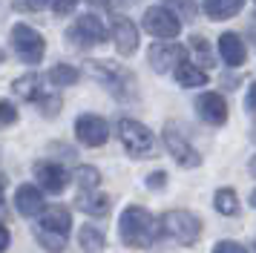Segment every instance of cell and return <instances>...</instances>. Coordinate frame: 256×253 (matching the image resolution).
<instances>
[{"mask_svg": "<svg viewBox=\"0 0 256 253\" xmlns=\"http://www.w3.org/2000/svg\"><path fill=\"white\" fill-rule=\"evenodd\" d=\"M118 233H121V242L127 244V248H136V250H144V248H150L152 242L158 239V233H162V224L152 218L150 210H144V207H127L121 218H118Z\"/></svg>", "mask_w": 256, "mask_h": 253, "instance_id": "1", "label": "cell"}, {"mask_svg": "<svg viewBox=\"0 0 256 253\" xmlns=\"http://www.w3.org/2000/svg\"><path fill=\"white\" fill-rule=\"evenodd\" d=\"M162 230L178 244H196L202 236V222L190 210H170L162 216Z\"/></svg>", "mask_w": 256, "mask_h": 253, "instance_id": "2", "label": "cell"}, {"mask_svg": "<svg viewBox=\"0 0 256 253\" xmlns=\"http://www.w3.org/2000/svg\"><path fill=\"white\" fill-rule=\"evenodd\" d=\"M118 138H121L124 150H127L132 158H150L156 138H152V132L144 124L132 121V118H121L118 121Z\"/></svg>", "mask_w": 256, "mask_h": 253, "instance_id": "3", "label": "cell"}, {"mask_svg": "<svg viewBox=\"0 0 256 253\" xmlns=\"http://www.w3.org/2000/svg\"><path fill=\"white\" fill-rule=\"evenodd\" d=\"M12 46H14V52H18V58L26 60V64H40V58L46 52L44 34L35 32L26 23H14L12 26Z\"/></svg>", "mask_w": 256, "mask_h": 253, "instance_id": "4", "label": "cell"}, {"mask_svg": "<svg viewBox=\"0 0 256 253\" xmlns=\"http://www.w3.org/2000/svg\"><path fill=\"white\" fill-rule=\"evenodd\" d=\"M92 75L98 80H104L118 98H130V95L136 92V78H132V72L124 69V66H118V64H110V60H92Z\"/></svg>", "mask_w": 256, "mask_h": 253, "instance_id": "5", "label": "cell"}, {"mask_svg": "<svg viewBox=\"0 0 256 253\" xmlns=\"http://www.w3.org/2000/svg\"><path fill=\"white\" fill-rule=\"evenodd\" d=\"M164 147H167V152H170L182 167H198V164H202L198 150L184 138V132H178V130H176V124L164 126Z\"/></svg>", "mask_w": 256, "mask_h": 253, "instance_id": "6", "label": "cell"}, {"mask_svg": "<svg viewBox=\"0 0 256 253\" xmlns=\"http://www.w3.org/2000/svg\"><path fill=\"white\" fill-rule=\"evenodd\" d=\"M144 29L152 34V38H162V40H170L182 32V20L176 18L170 9L164 6H152V9L144 12Z\"/></svg>", "mask_w": 256, "mask_h": 253, "instance_id": "7", "label": "cell"}, {"mask_svg": "<svg viewBox=\"0 0 256 253\" xmlns=\"http://www.w3.org/2000/svg\"><path fill=\"white\" fill-rule=\"evenodd\" d=\"M75 136L86 147H101V144H106V138H110V126H106V121L101 115L86 112L75 121Z\"/></svg>", "mask_w": 256, "mask_h": 253, "instance_id": "8", "label": "cell"}, {"mask_svg": "<svg viewBox=\"0 0 256 253\" xmlns=\"http://www.w3.org/2000/svg\"><path fill=\"white\" fill-rule=\"evenodd\" d=\"M70 38L75 40L78 46H98L106 40V29L101 18H95V14H81L75 26L70 29Z\"/></svg>", "mask_w": 256, "mask_h": 253, "instance_id": "9", "label": "cell"}, {"mask_svg": "<svg viewBox=\"0 0 256 253\" xmlns=\"http://www.w3.org/2000/svg\"><path fill=\"white\" fill-rule=\"evenodd\" d=\"M147 60H150V66L156 69V72H170V69L176 72V66L184 60V46L162 40V44H156V46L150 49Z\"/></svg>", "mask_w": 256, "mask_h": 253, "instance_id": "10", "label": "cell"}, {"mask_svg": "<svg viewBox=\"0 0 256 253\" xmlns=\"http://www.w3.org/2000/svg\"><path fill=\"white\" fill-rule=\"evenodd\" d=\"M35 178L46 193H64L70 184V172L55 161H40V164H35Z\"/></svg>", "mask_w": 256, "mask_h": 253, "instance_id": "11", "label": "cell"}, {"mask_svg": "<svg viewBox=\"0 0 256 253\" xmlns=\"http://www.w3.org/2000/svg\"><path fill=\"white\" fill-rule=\"evenodd\" d=\"M14 207H18V213L20 216H44V210H46V202H44V196L38 190L35 184H20L18 187V193H14Z\"/></svg>", "mask_w": 256, "mask_h": 253, "instance_id": "12", "label": "cell"}, {"mask_svg": "<svg viewBox=\"0 0 256 253\" xmlns=\"http://www.w3.org/2000/svg\"><path fill=\"white\" fill-rule=\"evenodd\" d=\"M112 40H116V49L121 55H132L138 49V29L130 18H121L118 14L112 20Z\"/></svg>", "mask_w": 256, "mask_h": 253, "instance_id": "13", "label": "cell"}, {"mask_svg": "<svg viewBox=\"0 0 256 253\" xmlns=\"http://www.w3.org/2000/svg\"><path fill=\"white\" fill-rule=\"evenodd\" d=\"M196 110L208 124H224L228 121V104L219 92H204L196 98Z\"/></svg>", "mask_w": 256, "mask_h": 253, "instance_id": "14", "label": "cell"}, {"mask_svg": "<svg viewBox=\"0 0 256 253\" xmlns=\"http://www.w3.org/2000/svg\"><path fill=\"white\" fill-rule=\"evenodd\" d=\"M70 224H72V216L66 207H49L44 210V216H40V224L38 230H44V233H52V236H70Z\"/></svg>", "mask_w": 256, "mask_h": 253, "instance_id": "15", "label": "cell"}, {"mask_svg": "<svg viewBox=\"0 0 256 253\" xmlns=\"http://www.w3.org/2000/svg\"><path fill=\"white\" fill-rule=\"evenodd\" d=\"M219 55L224 58V64H230V66H239L244 64V44L239 34L233 32H224L219 38Z\"/></svg>", "mask_w": 256, "mask_h": 253, "instance_id": "16", "label": "cell"}, {"mask_svg": "<svg viewBox=\"0 0 256 253\" xmlns=\"http://www.w3.org/2000/svg\"><path fill=\"white\" fill-rule=\"evenodd\" d=\"M12 90L18 98H24V101H40L44 98V90H40V75H35V72H29V75H24V78H18L12 84Z\"/></svg>", "mask_w": 256, "mask_h": 253, "instance_id": "17", "label": "cell"}, {"mask_svg": "<svg viewBox=\"0 0 256 253\" xmlns=\"http://www.w3.org/2000/svg\"><path fill=\"white\" fill-rule=\"evenodd\" d=\"M173 75L182 86H204V84H208V72L202 66H196V64H187V60H182V64L176 66Z\"/></svg>", "mask_w": 256, "mask_h": 253, "instance_id": "18", "label": "cell"}, {"mask_svg": "<svg viewBox=\"0 0 256 253\" xmlns=\"http://www.w3.org/2000/svg\"><path fill=\"white\" fill-rule=\"evenodd\" d=\"M244 0H204V12L210 20H224L236 12H242Z\"/></svg>", "mask_w": 256, "mask_h": 253, "instance_id": "19", "label": "cell"}, {"mask_svg": "<svg viewBox=\"0 0 256 253\" xmlns=\"http://www.w3.org/2000/svg\"><path fill=\"white\" fill-rule=\"evenodd\" d=\"M75 202L90 216H104V213H110V196H104V193H78Z\"/></svg>", "mask_w": 256, "mask_h": 253, "instance_id": "20", "label": "cell"}, {"mask_svg": "<svg viewBox=\"0 0 256 253\" xmlns=\"http://www.w3.org/2000/svg\"><path fill=\"white\" fill-rule=\"evenodd\" d=\"M213 207L219 210L222 216H236L239 213V198H236V193H233L230 187H222L213 196Z\"/></svg>", "mask_w": 256, "mask_h": 253, "instance_id": "21", "label": "cell"}, {"mask_svg": "<svg viewBox=\"0 0 256 253\" xmlns=\"http://www.w3.org/2000/svg\"><path fill=\"white\" fill-rule=\"evenodd\" d=\"M78 78H81V72L70 64H58V66L49 69V80L55 86H72V84H78Z\"/></svg>", "mask_w": 256, "mask_h": 253, "instance_id": "22", "label": "cell"}, {"mask_svg": "<svg viewBox=\"0 0 256 253\" xmlns=\"http://www.w3.org/2000/svg\"><path fill=\"white\" fill-rule=\"evenodd\" d=\"M78 242H81V248L86 253H98L104 248V233L98 228H92V224H84L81 233H78Z\"/></svg>", "mask_w": 256, "mask_h": 253, "instance_id": "23", "label": "cell"}, {"mask_svg": "<svg viewBox=\"0 0 256 253\" xmlns=\"http://www.w3.org/2000/svg\"><path fill=\"white\" fill-rule=\"evenodd\" d=\"M75 182H78V187H81V193H92L95 187H98V182H101V172L95 170V167L81 164V167L75 170Z\"/></svg>", "mask_w": 256, "mask_h": 253, "instance_id": "24", "label": "cell"}, {"mask_svg": "<svg viewBox=\"0 0 256 253\" xmlns=\"http://www.w3.org/2000/svg\"><path fill=\"white\" fill-rule=\"evenodd\" d=\"M35 236L49 253H60L66 248V239H64V236H52V233H44V230H38V228H35Z\"/></svg>", "mask_w": 256, "mask_h": 253, "instance_id": "25", "label": "cell"}, {"mask_svg": "<svg viewBox=\"0 0 256 253\" xmlns=\"http://www.w3.org/2000/svg\"><path fill=\"white\" fill-rule=\"evenodd\" d=\"M190 46H193V52L198 55V60H202V64H208V66H213V52H210L208 40H204L202 34H193V38H190Z\"/></svg>", "mask_w": 256, "mask_h": 253, "instance_id": "26", "label": "cell"}, {"mask_svg": "<svg viewBox=\"0 0 256 253\" xmlns=\"http://www.w3.org/2000/svg\"><path fill=\"white\" fill-rule=\"evenodd\" d=\"M167 3H170L184 20H193V18H196V3H193V0H167Z\"/></svg>", "mask_w": 256, "mask_h": 253, "instance_id": "27", "label": "cell"}, {"mask_svg": "<svg viewBox=\"0 0 256 253\" xmlns=\"http://www.w3.org/2000/svg\"><path fill=\"white\" fill-rule=\"evenodd\" d=\"M38 106L44 110V115L55 118V115H58V110H60V98H58V95H44V98L38 101Z\"/></svg>", "mask_w": 256, "mask_h": 253, "instance_id": "28", "label": "cell"}, {"mask_svg": "<svg viewBox=\"0 0 256 253\" xmlns=\"http://www.w3.org/2000/svg\"><path fill=\"white\" fill-rule=\"evenodd\" d=\"M14 121H18V110H14V104L0 101V126H12Z\"/></svg>", "mask_w": 256, "mask_h": 253, "instance_id": "29", "label": "cell"}, {"mask_svg": "<svg viewBox=\"0 0 256 253\" xmlns=\"http://www.w3.org/2000/svg\"><path fill=\"white\" fill-rule=\"evenodd\" d=\"M75 3H78V0H49V6H52L55 14H70V12L75 9Z\"/></svg>", "mask_w": 256, "mask_h": 253, "instance_id": "30", "label": "cell"}, {"mask_svg": "<svg viewBox=\"0 0 256 253\" xmlns=\"http://www.w3.org/2000/svg\"><path fill=\"white\" fill-rule=\"evenodd\" d=\"M213 253H248V250H244L239 242H219V244L213 248Z\"/></svg>", "mask_w": 256, "mask_h": 253, "instance_id": "31", "label": "cell"}, {"mask_svg": "<svg viewBox=\"0 0 256 253\" xmlns=\"http://www.w3.org/2000/svg\"><path fill=\"white\" fill-rule=\"evenodd\" d=\"M164 184H167V172H150L147 176V187L150 190H162Z\"/></svg>", "mask_w": 256, "mask_h": 253, "instance_id": "32", "label": "cell"}, {"mask_svg": "<svg viewBox=\"0 0 256 253\" xmlns=\"http://www.w3.org/2000/svg\"><path fill=\"white\" fill-rule=\"evenodd\" d=\"M244 106H248V112L256 115V84L248 90V98H244Z\"/></svg>", "mask_w": 256, "mask_h": 253, "instance_id": "33", "label": "cell"}, {"mask_svg": "<svg viewBox=\"0 0 256 253\" xmlns=\"http://www.w3.org/2000/svg\"><path fill=\"white\" fill-rule=\"evenodd\" d=\"M6 248H9V230L0 224V253L6 250Z\"/></svg>", "mask_w": 256, "mask_h": 253, "instance_id": "34", "label": "cell"}, {"mask_svg": "<svg viewBox=\"0 0 256 253\" xmlns=\"http://www.w3.org/2000/svg\"><path fill=\"white\" fill-rule=\"evenodd\" d=\"M26 6H29V9H44V6H46L49 0H24Z\"/></svg>", "mask_w": 256, "mask_h": 253, "instance_id": "35", "label": "cell"}, {"mask_svg": "<svg viewBox=\"0 0 256 253\" xmlns=\"http://www.w3.org/2000/svg\"><path fill=\"white\" fill-rule=\"evenodd\" d=\"M3 190H6V178L0 176V204H3Z\"/></svg>", "mask_w": 256, "mask_h": 253, "instance_id": "36", "label": "cell"}, {"mask_svg": "<svg viewBox=\"0 0 256 253\" xmlns=\"http://www.w3.org/2000/svg\"><path fill=\"white\" fill-rule=\"evenodd\" d=\"M90 3H95V6H110L112 0H90Z\"/></svg>", "mask_w": 256, "mask_h": 253, "instance_id": "37", "label": "cell"}, {"mask_svg": "<svg viewBox=\"0 0 256 253\" xmlns=\"http://www.w3.org/2000/svg\"><path fill=\"white\" fill-rule=\"evenodd\" d=\"M250 202H254V207H256V190H254V193H250Z\"/></svg>", "mask_w": 256, "mask_h": 253, "instance_id": "38", "label": "cell"}, {"mask_svg": "<svg viewBox=\"0 0 256 253\" xmlns=\"http://www.w3.org/2000/svg\"><path fill=\"white\" fill-rule=\"evenodd\" d=\"M254 250H256V248H254Z\"/></svg>", "mask_w": 256, "mask_h": 253, "instance_id": "39", "label": "cell"}]
</instances>
